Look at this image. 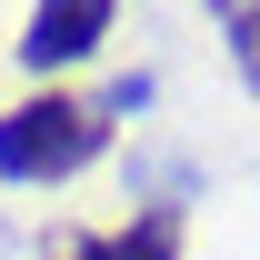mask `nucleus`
<instances>
[{
	"label": "nucleus",
	"mask_w": 260,
	"mask_h": 260,
	"mask_svg": "<svg viewBox=\"0 0 260 260\" xmlns=\"http://www.w3.org/2000/svg\"><path fill=\"white\" fill-rule=\"evenodd\" d=\"M110 150V110L80 90H30L0 110V180L10 190H60Z\"/></svg>",
	"instance_id": "obj_1"
},
{
	"label": "nucleus",
	"mask_w": 260,
	"mask_h": 260,
	"mask_svg": "<svg viewBox=\"0 0 260 260\" xmlns=\"http://www.w3.org/2000/svg\"><path fill=\"white\" fill-rule=\"evenodd\" d=\"M40 260H180V210H140V220H120V230H60Z\"/></svg>",
	"instance_id": "obj_3"
},
{
	"label": "nucleus",
	"mask_w": 260,
	"mask_h": 260,
	"mask_svg": "<svg viewBox=\"0 0 260 260\" xmlns=\"http://www.w3.org/2000/svg\"><path fill=\"white\" fill-rule=\"evenodd\" d=\"M210 20H220V40H230V70L260 90V0H200Z\"/></svg>",
	"instance_id": "obj_4"
},
{
	"label": "nucleus",
	"mask_w": 260,
	"mask_h": 260,
	"mask_svg": "<svg viewBox=\"0 0 260 260\" xmlns=\"http://www.w3.org/2000/svg\"><path fill=\"white\" fill-rule=\"evenodd\" d=\"M110 20H120V0H30V20H20V40H10V60L30 70V80H60V70L100 60Z\"/></svg>",
	"instance_id": "obj_2"
}]
</instances>
